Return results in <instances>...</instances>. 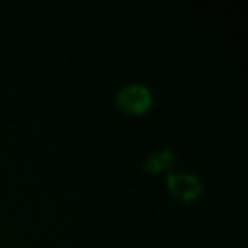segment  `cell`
<instances>
[{
    "label": "cell",
    "instance_id": "cell-1",
    "mask_svg": "<svg viewBox=\"0 0 248 248\" xmlns=\"http://www.w3.org/2000/svg\"><path fill=\"white\" fill-rule=\"evenodd\" d=\"M151 101H153L151 99V91L141 83L126 85L116 95L118 107L124 112H130V114H143L151 107Z\"/></svg>",
    "mask_w": 248,
    "mask_h": 248
},
{
    "label": "cell",
    "instance_id": "cell-2",
    "mask_svg": "<svg viewBox=\"0 0 248 248\" xmlns=\"http://www.w3.org/2000/svg\"><path fill=\"white\" fill-rule=\"evenodd\" d=\"M167 186L169 192L182 202H192L202 194V182L198 176L186 172H170L167 176Z\"/></svg>",
    "mask_w": 248,
    "mask_h": 248
},
{
    "label": "cell",
    "instance_id": "cell-3",
    "mask_svg": "<svg viewBox=\"0 0 248 248\" xmlns=\"http://www.w3.org/2000/svg\"><path fill=\"white\" fill-rule=\"evenodd\" d=\"M174 161V153L170 149H161V151H155L151 153L145 163H143V172H159V170H165L170 167V163Z\"/></svg>",
    "mask_w": 248,
    "mask_h": 248
}]
</instances>
